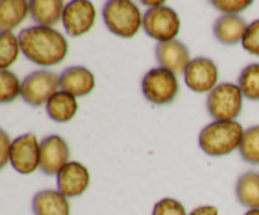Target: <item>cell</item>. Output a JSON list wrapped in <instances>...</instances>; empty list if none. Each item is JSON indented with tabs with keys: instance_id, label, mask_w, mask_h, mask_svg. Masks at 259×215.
I'll return each mask as SVG.
<instances>
[{
	"instance_id": "1",
	"label": "cell",
	"mask_w": 259,
	"mask_h": 215,
	"mask_svg": "<svg viewBox=\"0 0 259 215\" xmlns=\"http://www.w3.org/2000/svg\"><path fill=\"white\" fill-rule=\"evenodd\" d=\"M18 38L24 57L40 67L58 65L67 56V39L55 28L33 25L20 30Z\"/></svg>"
},
{
	"instance_id": "2",
	"label": "cell",
	"mask_w": 259,
	"mask_h": 215,
	"mask_svg": "<svg viewBox=\"0 0 259 215\" xmlns=\"http://www.w3.org/2000/svg\"><path fill=\"white\" fill-rule=\"evenodd\" d=\"M242 124L235 120H214L202 128L199 134V146L211 157H222L239 149L242 143Z\"/></svg>"
},
{
	"instance_id": "3",
	"label": "cell",
	"mask_w": 259,
	"mask_h": 215,
	"mask_svg": "<svg viewBox=\"0 0 259 215\" xmlns=\"http://www.w3.org/2000/svg\"><path fill=\"white\" fill-rule=\"evenodd\" d=\"M103 19L106 28L120 38H133L143 27V17L136 3L110 0L104 4Z\"/></svg>"
},
{
	"instance_id": "4",
	"label": "cell",
	"mask_w": 259,
	"mask_h": 215,
	"mask_svg": "<svg viewBox=\"0 0 259 215\" xmlns=\"http://www.w3.org/2000/svg\"><path fill=\"white\" fill-rule=\"evenodd\" d=\"M243 98L240 88L235 83H219L207 95V111L215 120H235L242 113Z\"/></svg>"
},
{
	"instance_id": "5",
	"label": "cell",
	"mask_w": 259,
	"mask_h": 215,
	"mask_svg": "<svg viewBox=\"0 0 259 215\" xmlns=\"http://www.w3.org/2000/svg\"><path fill=\"white\" fill-rule=\"evenodd\" d=\"M179 89L176 73L163 67L152 68L142 80V93L144 98L156 105L172 103L179 94Z\"/></svg>"
},
{
	"instance_id": "6",
	"label": "cell",
	"mask_w": 259,
	"mask_h": 215,
	"mask_svg": "<svg viewBox=\"0 0 259 215\" xmlns=\"http://www.w3.org/2000/svg\"><path fill=\"white\" fill-rule=\"evenodd\" d=\"M181 20L172 8L162 5L149 8L143 14V29L147 34L158 42L175 39L180 33Z\"/></svg>"
},
{
	"instance_id": "7",
	"label": "cell",
	"mask_w": 259,
	"mask_h": 215,
	"mask_svg": "<svg viewBox=\"0 0 259 215\" xmlns=\"http://www.w3.org/2000/svg\"><path fill=\"white\" fill-rule=\"evenodd\" d=\"M60 88V76L48 70H38L25 76L22 82V99L30 106H42Z\"/></svg>"
},
{
	"instance_id": "8",
	"label": "cell",
	"mask_w": 259,
	"mask_h": 215,
	"mask_svg": "<svg viewBox=\"0 0 259 215\" xmlns=\"http://www.w3.org/2000/svg\"><path fill=\"white\" fill-rule=\"evenodd\" d=\"M40 143L33 133L23 134L12 142L9 162L22 175H29L39 168Z\"/></svg>"
},
{
	"instance_id": "9",
	"label": "cell",
	"mask_w": 259,
	"mask_h": 215,
	"mask_svg": "<svg viewBox=\"0 0 259 215\" xmlns=\"http://www.w3.org/2000/svg\"><path fill=\"white\" fill-rule=\"evenodd\" d=\"M96 20V9L88 0H73L66 4L62 24L70 37H81L90 32Z\"/></svg>"
},
{
	"instance_id": "10",
	"label": "cell",
	"mask_w": 259,
	"mask_h": 215,
	"mask_svg": "<svg viewBox=\"0 0 259 215\" xmlns=\"http://www.w3.org/2000/svg\"><path fill=\"white\" fill-rule=\"evenodd\" d=\"M184 77L187 88L195 93H210L218 86L219 71L211 58L196 57L190 61Z\"/></svg>"
},
{
	"instance_id": "11",
	"label": "cell",
	"mask_w": 259,
	"mask_h": 215,
	"mask_svg": "<svg viewBox=\"0 0 259 215\" xmlns=\"http://www.w3.org/2000/svg\"><path fill=\"white\" fill-rule=\"evenodd\" d=\"M70 148L65 139L57 134H51L40 141L39 168L47 176H57L68 163Z\"/></svg>"
},
{
	"instance_id": "12",
	"label": "cell",
	"mask_w": 259,
	"mask_h": 215,
	"mask_svg": "<svg viewBox=\"0 0 259 215\" xmlns=\"http://www.w3.org/2000/svg\"><path fill=\"white\" fill-rule=\"evenodd\" d=\"M89 185V169L80 162H68L57 175V190L68 199L81 196L88 190Z\"/></svg>"
},
{
	"instance_id": "13",
	"label": "cell",
	"mask_w": 259,
	"mask_h": 215,
	"mask_svg": "<svg viewBox=\"0 0 259 215\" xmlns=\"http://www.w3.org/2000/svg\"><path fill=\"white\" fill-rule=\"evenodd\" d=\"M156 58L161 67L174 73H182L190 63V51L181 40L172 39L158 42L156 46Z\"/></svg>"
},
{
	"instance_id": "14",
	"label": "cell",
	"mask_w": 259,
	"mask_h": 215,
	"mask_svg": "<svg viewBox=\"0 0 259 215\" xmlns=\"http://www.w3.org/2000/svg\"><path fill=\"white\" fill-rule=\"evenodd\" d=\"M95 88V76L83 66H71L60 75L61 91L71 94L75 98L89 95Z\"/></svg>"
},
{
	"instance_id": "15",
	"label": "cell",
	"mask_w": 259,
	"mask_h": 215,
	"mask_svg": "<svg viewBox=\"0 0 259 215\" xmlns=\"http://www.w3.org/2000/svg\"><path fill=\"white\" fill-rule=\"evenodd\" d=\"M32 210L34 215H70L68 197L58 190H42L33 196Z\"/></svg>"
},
{
	"instance_id": "16",
	"label": "cell",
	"mask_w": 259,
	"mask_h": 215,
	"mask_svg": "<svg viewBox=\"0 0 259 215\" xmlns=\"http://www.w3.org/2000/svg\"><path fill=\"white\" fill-rule=\"evenodd\" d=\"M248 24L238 14H223L218 18L212 27L215 38L225 46H234L242 42Z\"/></svg>"
},
{
	"instance_id": "17",
	"label": "cell",
	"mask_w": 259,
	"mask_h": 215,
	"mask_svg": "<svg viewBox=\"0 0 259 215\" xmlns=\"http://www.w3.org/2000/svg\"><path fill=\"white\" fill-rule=\"evenodd\" d=\"M65 7L62 0H32L29 2V15L37 25L53 28L62 19Z\"/></svg>"
},
{
	"instance_id": "18",
	"label": "cell",
	"mask_w": 259,
	"mask_h": 215,
	"mask_svg": "<svg viewBox=\"0 0 259 215\" xmlns=\"http://www.w3.org/2000/svg\"><path fill=\"white\" fill-rule=\"evenodd\" d=\"M78 109L77 100L71 94L57 91L46 104L48 116L57 123H67L76 115Z\"/></svg>"
},
{
	"instance_id": "19",
	"label": "cell",
	"mask_w": 259,
	"mask_h": 215,
	"mask_svg": "<svg viewBox=\"0 0 259 215\" xmlns=\"http://www.w3.org/2000/svg\"><path fill=\"white\" fill-rule=\"evenodd\" d=\"M235 195L240 204L248 209H259V174L248 171L240 175L235 185Z\"/></svg>"
},
{
	"instance_id": "20",
	"label": "cell",
	"mask_w": 259,
	"mask_h": 215,
	"mask_svg": "<svg viewBox=\"0 0 259 215\" xmlns=\"http://www.w3.org/2000/svg\"><path fill=\"white\" fill-rule=\"evenodd\" d=\"M29 14V3L24 0L0 2V28L2 32H12Z\"/></svg>"
},
{
	"instance_id": "21",
	"label": "cell",
	"mask_w": 259,
	"mask_h": 215,
	"mask_svg": "<svg viewBox=\"0 0 259 215\" xmlns=\"http://www.w3.org/2000/svg\"><path fill=\"white\" fill-rule=\"evenodd\" d=\"M238 86L248 100H259V63H249L240 71Z\"/></svg>"
},
{
	"instance_id": "22",
	"label": "cell",
	"mask_w": 259,
	"mask_h": 215,
	"mask_svg": "<svg viewBox=\"0 0 259 215\" xmlns=\"http://www.w3.org/2000/svg\"><path fill=\"white\" fill-rule=\"evenodd\" d=\"M19 38L13 32H2L0 34V68L8 70L19 57Z\"/></svg>"
},
{
	"instance_id": "23",
	"label": "cell",
	"mask_w": 259,
	"mask_h": 215,
	"mask_svg": "<svg viewBox=\"0 0 259 215\" xmlns=\"http://www.w3.org/2000/svg\"><path fill=\"white\" fill-rule=\"evenodd\" d=\"M239 153L248 163L259 164V125L245 129L239 146Z\"/></svg>"
},
{
	"instance_id": "24",
	"label": "cell",
	"mask_w": 259,
	"mask_h": 215,
	"mask_svg": "<svg viewBox=\"0 0 259 215\" xmlns=\"http://www.w3.org/2000/svg\"><path fill=\"white\" fill-rule=\"evenodd\" d=\"M22 95V83L14 72L9 70L0 71V101L12 103Z\"/></svg>"
},
{
	"instance_id": "25",
	"label": "cell",
	"mask_w": 259,
	"mask_h": 215,
	"mask_svg": "<svg viewBox=\"0 0 259 215\" xmlns=\"http://www.w3.org/2000/svg\"><path fill=\"white\" fill-rule=\"evenodd\" d=\"M152 215H189L184 204L174 197H164L154 205Z\"/></svg>"
},
{
	"instance_id": "26",
	"label": "cell",
	"mask_w": 259,
	"mask_h": 215,
	"mask_svg": "<svg viewBox=\"0 0 259 215\" xmlns=\"http://www.w3.org/2000/svg\"><path fill=\"white\" fill-rule=\"evenodd\" d=\"M242 45L247 52L259 57V19L253 20L250 24H248Z\"/></svg>"
},
{
	"instance_id": "27",
	"label": "cell",
	"mask_w": 259,
	"mask_h": 215,
	"mask_svg": "<svg viewBox=\"0 0 259 215\" xmlns=\"http://www.w3.org/2000/svg\"><path fill=\"white\" fill-rule=\"evenodd\" d=\"M210 4L224 14H238L253 4L250 0H214Z\"/></svg>"
},
{
	"instance_id": "28",
	"label": "cell",
	"mask_w": 259,
	"mask_h": 215,
	"mask_svg": "<svg viewBox=\"0 0 259 215\" xmlns=\"http://www.w3.org/2000/svg\"><path fill=\"white\" fill-rule=\"evenodd\" d=\"M10 147H12V142L4 129H2V133H0V166L2 168L5 167V164L9 161Z\"/></svg>"
},
{
	"instance_id": "29",
	"label": "cell",
	"mask_w": 259,
	"mask_h": 215,
	"mask_svg": "<svg viewBox=\"0 0 259 215\" xmlns=\"http://www.w3.org/2000/svg\"><path fill=\"white\" fill-rule=\"evenodd\" d=\"M189 215H219V210L212 205H201V206L195 207Z\"/></svg>"
},
{
	"instance_id": "30",
	"label": "cell",
	"mask_w": 259,
	"mask_h": 215,
	"mask_svg": "<svg viewBox=\"0 0 259 215\" xmlns=\"http://www.w3.org/2000/svg\"><path fill=\"white\" fill-rule=\"evenodd\" d=\"M143 5H148L151 8H157V7H162L164 5V2H142Z\"/></svg>"
},
{
	"instance_id": "31",
	"label": "cell",
	"mask_w": 259,
	"mask_h": 215,
	"mask_svg": "<svg viewBox=\"0 0 259 215\" xmlns=\"http://www.w3.org/2000/svg\"><path fill=\"white\" fill-rule=\"evenodd\" d=\"M244 215H259V209H250Z\"/></svg>"
}]
</instances>
